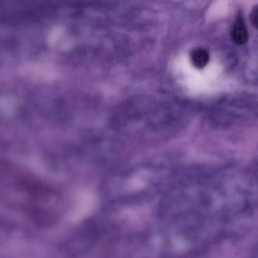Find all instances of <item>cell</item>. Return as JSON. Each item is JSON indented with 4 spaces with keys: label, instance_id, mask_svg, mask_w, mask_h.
<instances>
[{
    "label": "cell",
    "instance_id": "1",
    "mask_svg": "<svg viewBox=\"0 0 258 258\" xmlns=\"http://www.w3.org/2000/svg\"><path fill=\"white\" fill-rule=\"evenodd\" d=\"M1 201L35 225L47 228L59 219V191L25 167L5 159L0 163Z\"/></svg>",
    "mask_w": 258,
    "mask_h": 258
},
{
    "label": "cell",
    "instance_id": "2",
    "mask_svg": "<svg viewBox=\"0 0 258 258\" xmlns=\"http://www.w3.org/2000/svg\"><path fill=\"white\" fill-rule=\"evenodd\" d=\"M231 37L234 43L244 44L248 39V33L242 15L239 12L231 30Z\"/></svg>",
    "mask_w": 258,
    "mask_h": 258
},
{
    "label": "cell",
    "instance_id": "3",
    "mask_svg": "<svg viewBox=\"0 0 258 258\" xmlns=\"http://www.w3.org/2000/svg\"><path fill=\"white\" fill-rule=\"evenodd\" d=\"M193 66L199 69L205 68L210 60V55L208 51L203 48L193 49L190 55Z\"/></svg>",
    "mask_w": 258,
    "mask_h": 258
},
{
    "label": "cell",
    "instance_id": "4",
    "mask_svg": "<svg viewBox=\"0 0 258 258\" xmlns=\"http://www.w3.org/2000/svg\"><path fill=\"white\" fill-rule=\"evenodd\" d=\"M249 18L252 25L258 29V5H255L252 8Z\"/></svg>",
    "mask_w": 258,
    "mask_h": 258
}]
</instances>
